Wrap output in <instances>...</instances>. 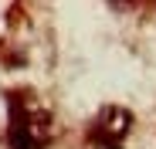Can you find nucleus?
<instances>
[{
	"instance_id": "nucleus-1",
	"label": "nucleus",
	"mask_w": 156,
	"mask_h": 149,
	"mask_svg": "<svg viewBox=\"0 0 156 149\" xmlns=\"http://www.w3.org/2000/svg\"><path fill=\"white\" fill-rule=\"evenodd\" d=\"M10 149H41L48 139V115L34 112L20 95H10V129H7Z\"/></svg>"
},
{
	"instance_id": "nucleus-2",
	"label": "nucleus",
	"mask_w": 156,
	"mask_h": 149,
	"mask_svg": "<svg viewBox=\"0 0 156 149\" xmlns=\"http://www.w3.org/2000/svg\"><path fill=\"white\" fill-rule=\"evenodd\" d=\"M129 122H133V115H129L126 109H115V105L102 109V115L92 122V129H88L92 146H98V149H119L122 139L129 136Z\"/></svg>"
}]
</instances>
